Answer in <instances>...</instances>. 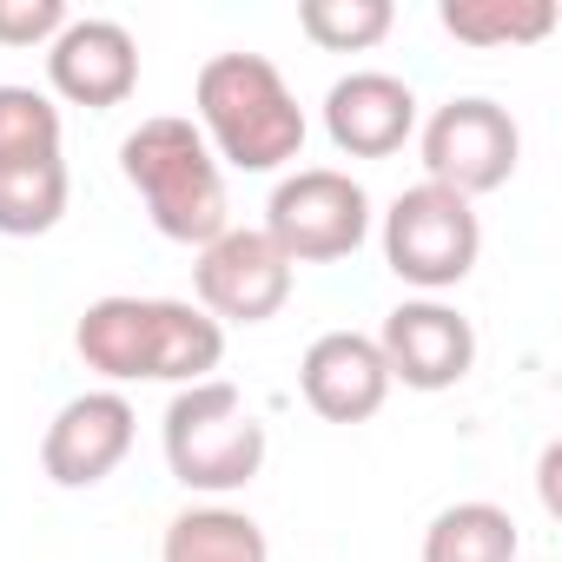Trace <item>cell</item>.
<instances>
[{"label": "cell", "mask_w": 562, "mask_h": 562, "mask_svg": "<svg viewBox=\"0 0 562 562\" xmlns=\"http://www.w3.org/2000/svg\"><path fill=\"white\" fill-rule=\"evenodd\" d=\"M516 549H522L516 516L483 496L437 509L424 529V562H516Z\"/></svg>", "instance_id": "obj_15"}, {"label": "cell", "mask_w": 562, "mask_h": 562, "mask_svg": "<svg viewBox=\"0 0 562 562\" xmlns=\"http://www.w3.org/2000/svg\"><path fill=\"white\" fill-rule=\"evenodd\" d=\"M391 21H397L391 0H305L299 8L305 41L325 54H371L391 34Z\"/></svg>", "instance_id": "obj_18"}, {"label": "cell", "mask_w": 562, "mask_h": 562, "mask_svg": "<svg viewBox=\"0 0 562 562\" xmlns=\"http://www.w3.org/2000/svg\"><path fill=\"white\" fill-rule=\"evenodd\" d=\"M437 21L463 47H536L555 27V0H443Z\"/></svg>", "instance_id": "obj_17"}, {"label": "cell", "mask_w": 562, "mask_h": 562, "mask_svg": "<svg viewBox=\"0 0 562 562\" xmlns=\"http://www.w3.org/2000/svg\"><path fill=\"white\" fill-rule=\"evenodd\" d=\"M299 391H305V404L325 424H364V417H378L384 397H391V371H384L378 338H364V331H325V338H312V351L299 364Z\"/></svg>", "instance_id": "obj_13"}, {"label": "cell", "mask_w": 562, "mask_h": 562, "mask_svg": "<svg viewBox=\"0 0 562 562\" xmlns=\"http://www.w3.org/2000/svg\"><path fill=\"white\" fill-rule=\"evenodd\" d=\"M159 562H271L265 529L232 503H192L166 522Z\"/></svg>", "instance_id": "obj_14"}, {"label": "cell", "mask_w": 562, "mask_h": 562, "mask_svg": "<svg viewBox=\"0 0 562 562\" xmlns=\"http://www.w3.org/2000/svg\"><path fill=\"white\" fill-rule=\"evenodd\" d=\"M67 21V0H0V47H54Z\"/></svg>", "instance_id": "obj_20"}, {"label": "cell", "mask_w": 562, "mask_h": 562, "mask_svg": "<svg viewBox=\"0 0 562 562\" xmlns=\"http://www.w3.org/2000/svg\"><path fill=\"white\" fill-rule=\"evenodd\" d=\"M325 133L351 159H391L417 133V93L397 74L358 67V74L331 80V93H325Z\"/></svg>", "instance_id": "obj_12"}, {"label": "cell", "mask_w": 562, "mask_h": 562, "mask_svg": "<svg viewBox=\"0 0 562 562\" xmlns=\"http://www.w3.org/2000/svg\"><path fill=\"white\" fill-rule=\"evenodd\" d=\"M483 258V218L470 199H457L450 186H411L391 199L384 212V265L404 278V285H417L424 299L463 285V278L476 271Z\"/></svg>", "instance_id": "obj_5"}, {"label": "cell", "mask_w": 562, "mask_h": 562, "mask_svg": "<svg viewBox=\"0 0 562 562\" xmlns=\"http://www.w3.org/2000/svg\"><path fill=\"white\" fill-rule=\"evenodd\" d=\"M74 351L87 371L113 384H205L225 358V325H212L186 299H93L74 325Z\"/></svg>", "instance_id": "obj_1"}, {"label": "cell", "mask_w": 562, "mask_h": 562, "mask_svg": "<svg viewBox=\"0 0 562 562\" xmlns=\"http://www.w3.org/2000/svg\"><path fill=\"white\" fill-rule=\"evenodd\" d=\"M60 106L41 87H0V159H54Z\"/></svg>", "instance_id": "obj_19"}, {"label": "cell", "mask_w": 562, "mask_h": 562, "mask_svg": "<svg viewBox=\"0 0 562 562\" xmlns=\"http://www.w3.org/2000/svg\"><path fill=\"white\" fill-rule=\"evenodd\" d=\"M555 470H562V443L542 450V503H549V509H555Z\"/></svg>", "instance_id": "obj_21"}, {"label": "cell", "mask_w": 562, "mask_h": 562, "mask_svg": "<svg viewBox=\"0 0 562 562\" xmlns=\"http://www.w3.org/2000/svg\"><path fill=\"white\" fill-rule=\"evenodd\" d=\"M192 292L212 325H271L292 299V265L258 225H225L212 245H199Z\"/></svg>", "instance_id": "obj_8"}, {"label": "cell", "mask_w": 562, "mask_h": 562, "mask_svg": "<svg viewBox=\"0 0 562 562\" xmlns=\"http://www.w3.org/2000/svg\"><path fill=\"white\" fill-rule=\"evenodd\" d=\"M384 371L404 391H457L476 371V325L443 299H404L378 331Z\"/></svg>", "instance_id": "obj_9"}, {"label": "cell", "mask_w": 562, "mask_h": 562, "mask_svg": "<svg viewBox=\"0 0 562 562\" xmlns=\"http://www.w3.org/2000/svg\"><path fill=\"white\" fill-rule=\"evenodd\" d=\"M417 153H424V179L430 186H450L457 199H483L496 186L516 179V159H522V133L509 120V106L483 100V93H463V100H443L424 133H417Z\"/></svg>", "instance_id": "obj_7"}, {"label": "cell", "mask_w": 562, "mask_h": 562, "mask_svg": "<svg viewBox=\"0 0 562 562\" xmlns=\"http://www.w3.org/2000/svg\"><path fill=\"white\" fill-rule=\"evenodd\" d=\"M120 172H126V186L139 192L153 232L172 238V245H212V238L232 225L225 166H218L212 146L199 139V126L179 120V113L139 120V126L120 139Z\"/></svg>", "instance_id": "obj_3"}, {"label": "cell", "mask_w": 562, "mask_h": 562, "mask_svg": "<svg viewBox=\"0 0 562 562\" xmlns=\"http://www.w3.org/2000/svg\"><path fill=\"white\" fill-rule=\"evenodd\" d=\"M192 106L218 166L278 172L305 153V106L265 54H212L192 80Z\"/></svg>", "instance_id": "obj_2"}, {"label": "cell", "mask_w": 562, "mask_h": 562, "mask_svg": "<svg viewBox=\"0 0 562 562\" xmlns=\"http://www.w3.org/2000/svg\"><path fill=\"white\" fill-rule=\"evenodd\" d=\"M265 450H271L265 424H258V411L245 404L238 384L205 378V384L172 391V404H166V470L192 496L218 503V496L245 490L265 470Z\"/></svg>", "instance_id": "obj_4"}, {"label": "cell", "mask_w": 562, "mask_h": 562, "mask_svg": "<svg viewBox=\"0 0 562 562\" xmlns=\"http://www.w3.org/2000/svg\"><path fill=\"white\" fill-rule=\"evenodd\" d=\"M133 437H139V417H133L126 391H80L54 411V424L41 437V470L60 490H93L126 463Z\"/></svg>", "instance_id": "obj_10"}, {"label": "cell", "mask_w": 562, "mask_h": 562, "mask_svg": "<svg viewBox=\"0 0 562 562\" xmlns=\"http://www.w3.org/2000/svg\"><path fill=\"white\" fill-rule=\"evenodd\" d=\"M47 80H54L60 100L93 106V113L126 106L133 87H139V41L120 21H93V14L67 21L47 47Z\"/></svg>", "instance_id": "obj_11"}, {"label": "cell", "mask_w": 562, "mask_h": 562, "mask_svg": "<svg viewBox=\"0 0 562 562\" xmlns=\"http://www.w3.org/2000/svg\"><path fill=\"white\" fill-rule=\"evenodd\" d=\"M74 179L67 159H0V232L8 238H41L67 218Z\"/></svg>", "instance_id": "obj_16"}, {"label": "cell", "mask_w": 562, "mask_h": 562, "mask_svg": "<svg viewBox=\"0 0 562 562\" xmlns=\"http://www.w3.org/2000/svg\"><path fill=\"white\" fill-rule=\"evenodd\" d=\"M258 232L285 251V265L351 258L371 238V192L338 166H299V172H285L271 186Z\"/></svg>", "instance_id": "obj_6"}]
</instances>
